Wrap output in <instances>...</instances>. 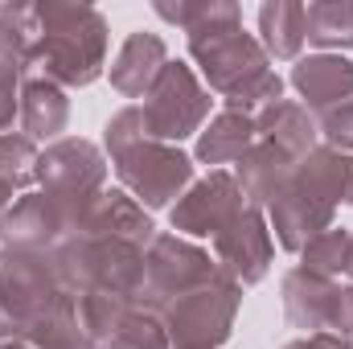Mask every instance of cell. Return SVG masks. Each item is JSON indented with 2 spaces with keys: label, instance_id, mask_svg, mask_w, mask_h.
I'll return each mask as SVG.
<instances>
[{
  "label": "cell",
  "instance_id": "obj_1",
  "mask_svg": "<svg viewBox=\"0 0 353 349\" xmlns=\"http://www.w3.org/2000/svg\"><path fill=\"white\" fill-rule=\"evenodd\" d=\"M189 54L201 66L210 90H218L234 111L255 107V103H275L283 83L275 79V70H267L263 46L243 29V17L230 21H214L189 33Z\"/></svg>",
  "mask_w": 353,
  "mask_h": 349
},
{
  "label": "cell",
  "instance_id": "obj_2",
  "mask_svg": "<svg viewBox=\"0 0 353 349\" xmlns=\"http://www.w3.org/2000/svg\"><path fill=\"white\" fill-rule=\"evenodd\" d=\"M107 21L87 4H37V46L29 66L46 70V83L87 87L103 70Z\"/></svg>",
  "mask_w": 353,
  "mask_h": 349
},
{
  "label": "cell",
  "instance_id": "obj_3",
  "mask_svg": "<svg viewBox=\"0 0 353 349\" xmlns=\"http://www.w3.org/2000/svg\"><path fill=\"white\" fill-rule=\"evenodd\" d=\"M107 144L115 148V169L123 177V185L136 189L140 201L148 206H169L193 177V165L185 152L144 136L140 107H128L107 123Z\"/></svg>",
  "mask_w": 353,
  "mask_h": 349
},
{
  "label": "cell",
  "instance_id": "obj_4",
  "mask_svg": "<svg viewBox=\"0 0 353 349\" xmlns=\"http://www.w3.org/2000/svg\"><path fill=\"white\" fill-rule=\"evenodd\" d=\"M205 115H210V90L193 79L189 66L165 62L161 79L152 83V90L140 103L144 136L148 140H161V144H176V140L193 136Z\"/></svg>",
  "mask_w": 353,
  "mask_h": 349
},
{
  "label": "cell",
  "instance_id": "obj_5",
  "mask_svg": "<svg viewBox=\"0 0 353 349\" xmlns=\"http://www.w3.org/2000/svg\"><path fill=\"white\" fill-rule=\"evenodd\" d=\"M234 308H239V279H230L226 271L181 296L169 304V337L176 349H214L218 341H226L230 333V321H234Z\"/></svg>",
  "mask_w": 353,
  "mask_h": 349
},
{
  "label": "cell",
  "instance_id": "obj_6",
  "mask_svg": "<svg viewBox=\"0 0 353 349\" xmlns=\"http://www.w3.org/2000/svg\"><path fill=\"white\" fill-rule=\"evenodd\" d=\"M222 271L210 263L205 251H197V247H189V243H176L169 235H161V239H152V251H148V259H144V283H148V292H152V300L157 304H173L181 296H189V292H197V288H205V283H214ZM140 283V288H144Z\"/></svg>",
  "mask_w": 353,
  "mask_h": 349
},
{
  "label": "cell",
  "instance_id": "obj_7",
  "mask_svg": "<svg viewBox=\"0 0 353 349\" xmlns=\"http://www.w3.org/2000/svg\"><path fill=\"white\" fill-rule=\"evenodd\" d=\"M37 177L41 185H50V197H58L62 206L79 197V206H90L99 181H103V161L99 152L83 144V140H66L58 148H50L41 161H37Z\"/></svg>",
  "mask_w": 353,
  "mask_h": 349
},
{
  "label": "cell",
  "instance_id": "obj_8",
  "mask_svg": "<svg viewBox=\"0 0 353 349\" xmlns=\"http://www.w3.org/2000/svg\"><path fill=\"white\" fill-rule=\"evenodd\" d=\"M218 255H222V271L239 283H255L259 275L267 271V259H271V243H267V230H263V218L259 210L247 201L218 235Z\"/></svg>",
  "mask_w": 353,
  "mask_h": 349
},
{
  "label": "cell",
  "instance_id": "obj_9",
  "mask_svg": "<svg viewBox=\"0 0 353 349\" xmlns=\"http://www.w3.org/2000/svg\"><path fill=\"white\" fill-rule=\"evenodd\" d=\"M247 206L239 181L226 173H214L210 181L193 185L189 197H181V206L173 210L176 230H189V235H218L239 210Z\"/></svg>",
  "mask_w": 353,
  "mask_h": 349
},
{
  "label": "cell",
  "instance_id": "obj_10",
  "mask_svg": "<svg viewBox=\"0 0 353 349\" xmlns=\"http://www.w3.org/2000/svg\"><path fill=\"white\" fill-rule=\"evenodd\" d=\"M292 87L304 94L308 111H333L353 99V62L341 54L300 58L292 70Z\"/></svg>",
  "mask_w": 353,
  "mask_h": 349
},
{
  "label": "cell",
  "instance_id": "obj_11",
  "mask_svg": "<svg viewBox=\"0 0 353 349\" xmlns=\"http://www.w3.org/2000/svg\"><path fill=\"white\" fill-rule=\"evenodd\" d=\"M255 136H259L263 144H271V148H279L288 161H300V157H308V152H312L316 123H312L308 107L275 99V103H267L263 115L255 119Z\"/></svg>",
  "mask_w": 353,
  "mask_h": 349
},
{
  "label": "cell",
  "instance_id": "obj_12",
  "mask_svg": "<svg viewBox=\"0 0 353 349\" xmlns=\"http://www.w3.org/2000/svg\"><path fill=\"white\" fill-rule=\"evenodd\" d=\"M165 70V41L157 33H132L111 66V83L119 94L136 99V94H148L152 83L161 79Z\"/></svg>",
  "mask_w": 353,
  "mask_h": 349
},
{
  "label": "cell",
  "instance_id": "obj_13",
  "mask_svg": "<svg viewBox=\"0 0 353 349\" xmlns=\"http://www.w3.org/2000/svg\"><path fill=\"white\" fill-rule=\"evenodd\" d=\"M255 144V119L247 111H234L226 107L197 140V161L205 165H230V161H243Z\"/></svg>",
  "mask_w": 353,
  "mask_h": 349
},
{
  "label": "cell",
  "instance_id": "obj_14",
  "mask_svg": "<svg viewBox=\"0 0 353 349\" xmlns=\"http://www.w3.org/2000/svg\"><path fill=\"white\" fill-rule=\"evenodd\" d=\"M66 119H70V103L54 83H46V79L25 83V90H21V123H25L29 136H58L66 128Z\"/></svg>",
  "mask_w": 353,
  "mask_h": 349
},
{
  "label": "cell",
  "instance_id": "obj_15",
  "mask_svg": "<svg viewBox=\"0 0 353 349\" xmlns=\"http://www.w3.org/2000/svg\"><path fill=\"white\" fill-rule=\"evenodd\" d=\"M259 33H263V50L275 58H296L304 37H308V21H304V4H263L259 8Z\"/></svg>",
  "mask_w": 353,
  "mask_h": 349
},
{
  "label": "cell",
  "instance_id": "obj_16",
  "mask_svg": "<svg viewBox=\"0 0 353 349\" xmlns=\"http://www.w3.org/2000/svg\"><path fill=\"white\" fill-rule=\"evenodd\" d=\"M308 37L321 50H350L353 46V4H304Z\"/></svg>",
  "mask_w": 353,
  "mask_h": 349
},
{
  "label": "cell",
  "instance_id": "obj_17",
  "mask_svg": "<svg viewBox=\"0 0 353 349\" xmlns=\"http://www.w3.org/2000/svg\"><path fill=\"white\" fill-rule=\"evenodd\" d=\"M111 349H169V337L148 312H123L111 333Z\"/></svg>",
  "mask_w": 353,
  "mask_h": 349
},
{
  "label": "cell",
  "instance_id": "obj_18",
  "mask_svg": "<svg viewBox=\"0 0 353 349\" xmlns=\"http://www.w3.org/2000/svg\"><path fill=\"white\" fill-rule=\"evenodd\" d=\"M25 66H29L25 58L0 50V136H4V128L12 123V115H17V79H21Z\"/></svg>",
  "mask_w": 353,
  "mask_h": 349
},
{
  "label": "cell",
  "instance_id": "obj_19",
  "mask_svg": "<svg viewBox=\"0 0 353 349\" xmlns=\"http://www.w3.org/2000/svg\"><path fill=\"white\" fill-rule=\"evenodd\" d=\"M321 128H325V140H329V144L353 148V99L341 103V107H333V111H325Z\"/></svg>",
  "mask_w": 353,
  "mask_h": 349
},
{
  "label": "cell",
  "instance_id": "obj_20",
  "mask_svg": "<svg viewBox=\"0 0 353 349\" xmlns=\"http://www.w3.org/2000/svg\"><path fill=\"white\" fill-rule=\"evenodd\" d=\"M329 329L345 333L353 341V288H337V304H333V317H329Z\"/></svg>",
  "mask_w": 353,
  "mask_h": 349
},
{
  "label": "cell",
  "instance_id": "obj_21",
  "mask_svg": "<svg viewBox=\"0 0 353 349\" xmlns=\"http://www.w3.org/2000/svg\"><path fill=\"white\" fill-rule=\"evenodd\" d=\"M345 271L353 275V235H350V259H345Z\"/></svg>",
  "mask_w": 353,
  "mask_h": 349
},
{
  "label": "cell",
  "instance_id": "obj_22",
  "mask_svg": "<svg viewBox=\"0 0 353 349\" xmlns=\"http://www.w3.org/2000/svg\"><path fill=\"white\" fill-rule=\"evenodd\" d=\"M0 349H25V346H0Z\"/></svg>",
  "mask_w": 353,
  "mask_h": 349
}]
</instances>
